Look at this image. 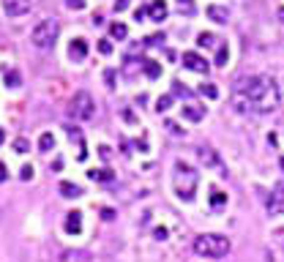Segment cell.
I'll return each mask as SVG.
<instances>
[{
	"mask_svg": "<svg viewBox=\"0 0 284 262\" xmlns=\"http://www.w3.org/2000/svg\"><path fill=\"white\" fill-rule=\"evenodd\" d=\"M235 93H243L248 99V104L254 107L257 112H273L279 107V85L265 74H251V76H241L238 85H232Z\"/></svg>",
	"mask_w": 284,
	"mask_h": 262,
	"instance_id": "cell-1",
	"label": "cell"
},
{
	"mask_svg": "<svg viewBox=\"0 0 284 262\" xmlns=\"http://www.w3.org/2000/svg\"><path fill=\"white\" fill-rule=\"evenodd\" d=\"M172 186H175V194L183 199V202H191L194 194H197V186H200V175H197V169L189 167L186 161H175Z\"/></svg>",
	"mask_w": 284,
	"mask_h": 262,
	"instance_id": "cell-2",
	"label": "cell"
},
{
	"mask_svg": "<svg viewBox=\"0 0 284 262\" xmlns=\"http://www.w3.org/2000/svg\"><path fill=\"white\" fill-rule=\"evenodd\" d=\"M191 249H194L197 257L219 260V257H227V254H230L232 243H230V238H224V235H219V232H208V235H200V238H194Z\"/></svg>",
	"mask_w": 284,
	"mask_h": 262,
	"instance_id": "cell-3",
	"label": "cell"
},
{
	"mask_svg": "<svg viewBox=\"0 0 284 262\" xmlns=\"http://www.w3.org/2000/svg\"><path fill=\"white\" fill-rule=\"evenodd\" d=\"M58 36H60V22L55 17H47L33 28L30 41H33V47H38V49H52Z\"/></svg>",
	"mask_w": 284,
	"mask_h": 262,
	"instance_id": "cell-4",
	"label": "cell"
},
{
	"mask_svg": "<svg viewBox=\"0 0 284 262\" xmlns=\"http://www.w3.org/2000/svg\"><path fill=\"white\" fill-rule=\"evenodd\" d=\"M66 112H69L71 120H90V117L96 115V104H93V99H90L88 90H79V93L71 96L69 110Z\"/></svg>",
	"mask_w": 284,
	"mask_h": 262,
	"instance_id": "cell-5",
	"label": "cell"
},
{
	"mask_svg": "<svg viewBox=\"0 0 284 262\" xmlns=\"http://www.w3.org/2000/svg\"><path fill=\"white\" fill-rule=\"evenodd\" d=\"M197 158H200L202 164H205V167H211V169H219L221 175H227L224 172V164H221V158H219V153L216 150H211V148H197Z\"/></svg>",
	"mask_w": 284,
	"mask_h": 262,
	"instance_id": "cell-6",
	"label": "cell"
},
{
	"mask_svg": "<svg viewBox=\"0 0 284 262\" xmlns=\"http://www.w3.org/2000/svg\"><path fill=\"white\" fill-rule=\"evenodd\" d=\"M3 3V11L8 14V17H22V14L30 11V6H33V0H0Z\"/></svg>",
	"mask_w": 284,
	"mask_h": 262,
	"instance_id": "cell-7",
	"label": "cell"
},
{
	"mask_svg": "<svg viewBox=\"0 0 284 262\" xmlns=\"http://www.w3.org/2000/svg\"><path fill=\"white\" fill-rule=\"evenodd\" d=\"M183 66L189 71H197V74H208V60L202 58V55H197V52H183Z\"/></svg>",
	"mask_w": 284,
	"mask_h": 262,
	"instance_id": "cell-8",
	"label": "cell"
},
{
	"mask_svg": "<svg viewBox=\"0 0 284 262\" xmlns=\"http://www.w3.org/2000/svg\"><path fill=\"white\" fill-rule=\"evenodd\" d=\"M69 58L77 60V63H82V60L88 58V41H85V38L69 41Z\"/></svg>",
	"mask_w": 284,
	"mask_h": 262,
	"instance_id": "cell-9",
	"label": "cell"
},
{
	"mask_svg": "<svg viewBox=\"0 0 284 262\" xmlns=\"http://www.w3.org/2000/svg\"><path fill=\"white\" fill-rule=\"evenodd\" d=\"M66 232L69 235H79L82 232V213H79V210H71L69 216H66Z\"/></svg>",
	"mask_w": 284,
	"mask_h": 262,
	"instance_id": "cell-10",
	"label": "cell"
},
{
	"mask_svg": "<svg viewBox=\"0 0 284 262\" xmlns=\"http://www.w3.org/2000/svg\"><path fill=\"white\" fill-rule=\"evenodd\" d=\"M148 17L153 19V22H161V19H167V3L164 0H153L148 6Z\"/></svg>",
	"mask_w": 284,
	"mask_h": 262,
	"instance_id": "cell-11",
	"label": "cell"
},
{
	"mask_svg": "<svg viewBox=\"0 0 284 262\" xmlns=\"http://www.w3.org/2000/svg\"><path fill=\"white\" fill-rule=\"evenodd\" d=\"M208 17H211L213 22H219V25H224L227 19H230V11H227L224 6H216V3H211V6H208Z\"/></svg>",
	"mask_w": 284,
	"mask_h": 262,
	"instance_id": "cell-12",
	"label": "cell"
},
{
	"mask_svg": "<svg viewBox=\"0 0 284 262\" xmlns=\"http://www.w3.org/2000/svg\"><path fill=\"white\" fill-rule=\"evenodd\" d=\"M183 117H186V120H191V123H200L202 117H205V110L197 107V104H186L183 107Z\"/></svg>",
	"mask_w": 284,
	"mask_h": 262,
	"instance_id": "cell-13",
	"label": "cell"
},
{
	"mask_svg": "<svg viewBox=\"0 0 284 262\" xmlns=\"http://www.w3.org/2000/svg\"><path fill=\"white\" fill-rule=\"evenodd\" d=\"M60 194L63 197H69V199H77V197H82V188L77 186V183H69V181H60Z\"/></svg>",
	"mask_w": 284,
	"mask_h": 262,
	"instance_id": "cell-14",
	"label": "cell"
},
{
	"mask_svg": "<svg viewBox=\"0 0 284 262\" xmlns=\"http://www.w3.org/2000/svg\"><path fill=\"white\" fill-rule=\"evenodd\" d=\"M109 36H112L115 41H126V36H129V28H126L123 22H112V25H109Z\"/></svg>",
	"mask_w": 284,
	"mask_h": 262,
	"instance_id": "cell-15",
	"label": "cell"
},
{
	"mask_svg": "<svg viewBox=\"0 0 284 262\" xmlns=\"http://www.w3.org/2000/svg\"><path fill=\"white\" fill-rule=\"evenodd\" d=\"M55 148V134H49V131H44L41 137H38V150L41 153H49Z\"/></svg>",
	"mask_w": 284,
	"mask_h": 262,
	"instance_id": "cell-16",
	"label": "cell"
},
{
	"mask_svg": "<svg viewBox=\"0 0 284 262\" xmlns=\"http://www.w3.org/2000/svg\"><path fill=\"white\" fill-rule=\"evenodd\" d=\"M227 205V194L224 191H211V208L213 210H221Z\"/></svg>",
	"mask_w": 284,
	"mask_h": 262,
	"instance_id": "cell-17",
	"label": "cell"
},
{
	"mask_svg": "<svg viewBox=\"0 0 284 262\" xmlns=\"http://www.w3.org/2000/svg\"><path fill=\"white\" fill-rule=\"evenodd\" d=\"M90 181H99V183H106V181H112V172L109 169H90Z\"/></svg>",
	"mask_w": 284,
	"mask_h": 262,
	"instance_id": "cell-18",
	"label": "cell"
},
{
	"mask_svg": "<svg viewBox=\"0 0 284 262\" xmlns=\"http://www.w3.org/2000/svg\"><path fill=\"white\" fill-rule=\"evenodd\" d=\"M142 69H145V74H148L150 79H159V76H161V66L153 63V60H145V66H142Z\"/></svg>",
	"mask_w": 284,
	"mask_h": 262,
	"instance_id": "cell-19",
	"label": "cell"
},
{
	"mask_svg": "<svg viewBox=\"0 0 284 262\" xmlns=\"http://www.w3.org/2000/svg\"><path fill=\"white\" fill-rule=\"evenodd\" d=\"M227 58H230V47L219 44V49H216V66H227Z\"/></svg>",
	"mask_w": 284,
	"mask_h": 262,
	"instance_id": "cell-20",
	"label": "cell"
},
{
	"mask_svg": "<svg viewBox=\"0 0 284 262\" xmlns=\"http://www.w3.org/2000/svg\"><path fill=\"white\" fill-rule=\"evenodd\" d=\"M197 41H200V47L211 49V47H216V41H219V38H216L213 33H200V38H197Z\"/></svg>",
	"mask_w": 284,
	"mask_h": 262,
	"instance_id": "cell-21",
	"label": "cell"
},
{
	"mask_svg": "<svg viewBox=\"0 0 284 262\" xmlns=\"http://www.w3.org/2000/svg\"><path fill=\"white\" fill-rule=\"evenodd\" d=\"M200 93L208 96V99H219V87L211 85V82H205V85H200Z\"/></svg>",
	"mask_w": 284,
	"mask_h": 262,
	"instance_id": "cell-22",
	"label": "cell"
},
{
	"mask_svg": "<svg viewBox=\"0 0 284 262\" xmlns=\"http://www.w3.org/2000/svg\"><path fill=\"white\" fill-rule=\"evenodd\" d=\"M170 107H172V96H170V93H167V96H161V99L156 101V112H167Z\"/></svg>",
	"mask_w": 284,
	"mask_h": 262,
	"instance_id": "cell-23",
	"label": "cell"
},
{
	"mask_svg": "<svg viewBox=\"0 0 284 262\" xmlns=\"http://www.w3.org/2000/svg\"><path fill=\"white\" fill-rule=\"evenodd\" d=\"M14 150H17V153H28L30 150V142L25 140V137H17V140H14Z\"/></svg>",
	"mask_w": 284,
	"mask_h": 262,
	"instance_id": "cell-24",
	"label": "cell"
},
{
	"mask_svg": "<svg viewBox=\"0 0 284 262\" xmlns=\"http://www.w3.org/2000/svg\"><path fill=\"white\" fill-rule=\"evenodd\" d=\"M161 41H164V36H161V33H156V36H148V38H145V47H159Z\"/></svg>",
	"mask_w": 284,
	"mask_h": 262,
	"instance_id": "cell-25",
	"label": "cell"
},
{
	"mask_svg": "<svg viewBox=\"0 0 284 262\" xmlns=\"http://www.w3.org/2000/svg\"><path fill=\"white\" fill-rule=\"evenodd\" d=\"M6 82H8V87H19V74H17V71H8Z\"/></svg>",
	"mask_w": 284,
	"mask_h": 262,
	"instance_id": "cell-26",
	"label": "cell"
},
{
	"mask_svg": "<svg viewBox=\"0 0 284 262\" xmlns=\"http://www.w3.org/2000/svg\"><path fill=\"white\" fill-rule=\"evenodd\" d=\"M167 131H170V134H178V137H180V134H183V128H180V126H178V123H172V120H167Z\"/></svg>",
	"mask_w": 284,
	"mask_h": 262,
	"instance_id": "cell-27",
	"label": "cell"
},
{
	"mask_svg": "<svg viewBox=\"0 0 284 262\" xmlns=\"http://www.w3.org/2000/svg\"><path fill=\"white\" fill-rule=\"evenodd\" d=\"M99 52L101 55H112V44H109V41H99Z\"/></svg>",
	"mask_w": 284,
	"mask_h": 262,
	"instance_id": "cell-28",
	"label": "cell"
},
{
	"mask_svg": "<svg viewBox=\"0 0 284 262\" xmlns=\"http://www.w3.org/2000/svg\"><path fill=\"white\" fill-rule=\"evenodd\" d=\"M19 178H22V181H33V167H22Z\"/></svg>",
	"mask_w": 284,
	"mask_h": 262,
	"instance_id": "cell-29",
	"label": "cell"
},
{
	"mask_svg": "<svg viewBox=\"0 0 284 262\" xmlns=\"http://www.w3.org/2000/svg\"><path fill=\"white\" fill-rule=\"evenodd\" d=\"M172 93H180V96H189V90L183 87V82H175V87H172Z\"/></svg>",
	"mask_w": 284,
	"mask_h": 262,
	"instance_id": "cell-30",
	"label": "cell"
},
{
	"mask_svg": "<svg viewBox=\"0 0 284 262\" xmlns=\"http://www.w3.org/2000/svg\"><path fill=\"white\" fill-rule=\"evenodd\" d=\"M69 8H85V0H66Z\"/></svg>",
	"mask_w": 284,
	"mask_h": 262,
	"instance_id": "cell-31",
	"label": "cell"
},
{
	"mask_svg": "<svg viewBox=\"0 0 284 262\" xmlns=\"http://www.w3.org/2000/svg\"><path fill=\"white\" fill-rule=\"evenodd\" d=\"M104 79H106V87H115V74L112 71H104Z\"/></svg>",
	"mask_w": 284,
	"mask_h": 262,
	"instance_id": "cell-32",
	"label": "cell"
},
{
	"mask_svg": "<svg viewBox=\"0 0 284 262\" xmlns=\"http://www.w3.org/2000/svg\"><path fill=\"white\" fill-rule=\"evenodd\" d=\"M101 219H104V222H112V219H115V210H109V208L101 210Z\"/></svg>",
	"mask_w": 284,
	"mask_h": 262,
	"instance_id": "cell-33",
	"label": "cell"
},
{
	"mask_svg": "<svg viewBox=\"0 0 284 262\" xmlns=\"http://www.w3.org/2000/svg\"><path fill=\"white\" fill-rule=\"evenodd\" d=\"M129 3H131V0H118V3H115V11H123V8H129Z\"/></svg>",
	"mask_w": 284,
	"mask_h": 262,
	"instance_id": "cell-34",
	"label": "cell"
},
{
	"mask_svg": "<svg viewBox=\"0 0 284 262\" xmlns=\"http://www.w3.org/2000/svg\"><path fill=\"white\" fill-rule=\"evenodd\" d=\"M6 178H8V169H6V164L0 161V183L6 181Z\"/></svg>",
	"mask_w": 284,
	"mask_h": 262,
	"instance_id": "cell-35",
	"label": "cell"
},
{
	"mask_svg": "<svg viewBox=\"0 0 284 262\" xmlns=\"http://www.w3.org/2000/svg\"><path fill=\"white\" fill-rule=\"evenodd\" d=\"M123 117H126V120H131V123L137 120V117H134V112H129V110H123Z\"/></svg>",
	"mask_w": 284,
	"mask_h": 262,
	"instance_id": "cell-36",
	"label": "cell"
},
{
	"mask_svg": "<svg viewBox=\"0 0 284 262\" xmlns=\"http://www.w3.org/2000/svg\"><path fill=\"white\" fill-rule=\"evenodd\" d=\"M167 238V229H156V240H164Z\"/></svg>",
	"mask_w": 284,
	"mask_h": 262,
	"instance_id": "cell-37",
	"label": "cell"
},
{
	"mask_svg": "<svg viewBox=\"0 0 284 262\" xmlns=\"http://www.w3.org/2000/svg\"><path fill=\"white\" fill-rule=\"evenodd\" d=\"M3 142H6V131H3V128H0V145H3Z\"/></svg>",
	"mask_w": 284,
	"mask_h": 262,
	"instance_id": "cell-38",
	"label": "cell"
},
{
	"mask_svg": "<svg viewBox=\"0 0 284 262\" xmlns=\"http://www.w3.org/2000/svg\"><path fill=\"white\" fill-rule=\"evenodd\" d=\"M279 14H282V19H284V8H279Z\"/></svg>",
	"mask_w": 284,
	"mask_h": 262,
	"instance_id": "cell-39",
	"label": "cell"
},
{
	"mask_svg": "<svg viewBox=\"0 0 284 262\" xmlns=\"http://www.w3.org/2000/svg\"><path fill=\"white\" fill-rule=\"evenodd\" d=\"M180 3H189V0H180Z\"/></svg>",
	"mask_w": 284,
	"mask_h": 262,
	"instance_id": "cell-40",
	"label": "cell"
}]
</instances>
